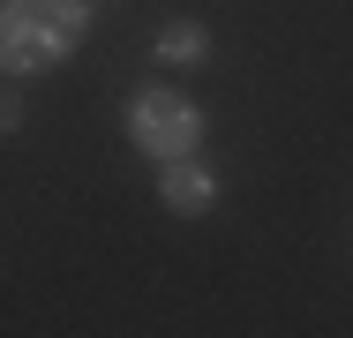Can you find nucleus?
Here are the masks:
<instances>
[{
  "label": "nucleus",
  "mask_w": 353,
  "mask_h": 338,
  "mask_svg": "<svg viewBox=\"0 0 353 338\" xmlns=\"http://www.w3.org/2000/svg\"><path fill=\"white\" fill-rule=\"evenodd\" d=\"M90 38V0H0V75H46Z\"/></svg>",
  "instance_id": "obj_1"
},
{
  "label": "nucleus",
  "mask_w": 353,
  "mask_h": 338,
  "mask_svg": "<svg viewBox=\"0 0 353 338\" xmlns=\"http://www.w3.org/2000/svg\"><path fill=\"white\" fill-rule=\"evenodd\" d=\"M121 128H128V143H136L150 166L196 158V143H203V106H196L181 83H136L128 106H121Z\"/></svg>",
  "instance_id": "obj_2"
},
{
  "label": "nucleus",
  "mask_w": 353,
  "mask_h": 338,
  "mask_svg": "<svg viewBox=\"0 0 353 338\" xmlns=\"http://www.w3.org/2000/svg\"><path fill=\"white\" fill-rule=\"evenodd\" d=\"M158 203H165L173 218H203L218 203V173L203 158H165V166H158Z\"/></svg>",
  "instance_id": "obj_3"
},
{
  "label": "nucleus",
  "mask_w": 353,
  "mask_h": 338,
  "mask_svg": "<svg viewBox=\"0 0 353 338\" xmlns=\"http://www.w3.org/2000/svg\"><path fill=\"white\" fill-rule=\"evenodd\" d=\"M150 61L158 68H211V30L196 23V15H173V23H158V38H150Z\"/></svg>",
  "instance_id": "obj_4"
},
{
  "label": "nucleus",
  "mask_w": 353,
  "mask_h": 338,
  "mask_svg": "<svg viewBox=\"0 0 353 338\" xmlns=\"http://www.w3.org/2000/svg\"><path fill=\"white\" fill-rule=\"evenodd\" d=\"M23 121H30V106H23V90L0 75V143H8V135H23Z\"/></svg>",
  "instance_id": "obj_5"
},
{
  "label": "nucleus",
  "mask_w": 353,
  "mask_h": 338,
  "mask_svg": "<svg viewBox=\"0 0 353 338\" xmlns=\"http://www.w3.org/2000/svg\"><path fill=\"white\" fill-rule=\"evenodd\" d=\"M90 8H98V0H90Z\"/></svg>",
  "instance_id": "obj_6"
}]
</instances>
